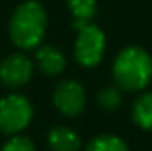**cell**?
<instances>
[{"label": "cell", "instance_id": "8fae6325", "mask_svg": "<svg viewBox=\"0 0 152 151\" xmlns=\"http://www.w3.org/2000/svg\"><path fill=\"white\" fill-rule=\"evenodd\" d=\"M97 105L106 110V112H113L122 105V89L118 85H104L97 96H96Z\"/></svg>", "mask_w": 152, "mask_h": 151}, {"label": "cell", "instance_id": "8992f818", "mask_svg": "<svg viewBox=\"0 0 152 151\" xmlns=\"http://www.w3.org/2000/svg\"><path fill=\"white\" fill-rule=\"evenodd\" d=\"M32 71L34 64L27 55L12 53L0 62V82L9 89H16L32 78Z\"/></svg>", "mask_w": 152, "mask_h": 151}, {"label": "cell", "instance_id": "3957f363", "mask_svg": "<svg viewBox=\"0 0 152 151\" xmlns=\"http://www.w3.org/2000/svg\"><path fill=\"white\" fill-rule=\"evenodd\" d=\"M34 115L32 103L23 94H9L0 100V132L18 135L23 132Z\"/></svg>", "mask_w": 152, "mask_h": 151}, {"label": "cell", "instance_id": "9c48e42d", "mask_svg": "<svg viewBox=\"0 0 152 151\" xmlns=\"http://www.w3.org/2000/svg\"><path fill=\"white\" fill-rule=\"evenodd\" d=\"M67 7L73 14L75 30H80V29L90 25L96 13H97L96 0H67Z\"/></svg>", "mask_w": 152, "mask_h": 151}, {"label": "cell", "instance_id": "52a82bcc", "mask_svg": "<svg viewBox=\"0 0 152 151\" xmlns=\"http://www.w3.org/2000/svg\"><path fill=\"white\" fill-rule=\"evenodd\" d=\"M36 62L46 76H57L66 70V55L51 44H39L36 50Z\"/></svg>", "mask_w": 152, "mask_h": 151}, {"label": "cell", "instance_id": "6da1fadb", "mask_svg": "<svg viewBox=\"0 0 152 151\" xmlns=\"http://www.w3.org/2000/svg\"><path fill=\"white\" fill-rule=\"evenodd\" d=\"M46 11L36 0L20 4L9 21V38L21 50H34L42 43L46 34Z\"/></svg>", "mask_w": 152, "mask_h": 151}, {"label": "cell", "instance_id": "4fadbf2b", "mask_svg": "<svg viewBox=\"0 0 152 151\" xmlns=\"http://www.w3.org/2000/svg\"><path fill=\"white\" fill-rule=\"evenodd\" d=\"M0 151H36V146L28 137L12 135V139H9Z\"/></svg>", "mask_w": 152, "mask_h": 151}, {"label": "cell", "instance_id": "277c9868", "mask_svg": "<svg viewBox=\"0 0 152 151\" xmlns=\"http://www.w3.org/2000/svg\"><path fill=\"white\" fill-rule=\"evenodd\" d=\"M76 43H75V59L78 64L85 68H94L103 61L104 48H106V38L103 30L90 23L80 30H76Z\"/></svg>", "mask_w": 152, "mask_h": 151}, {"label": "cell", "instance_id": "30bf717a", "mask_svg": "<svg viewBox=\"0 0 152 151\" xmlns=\"http://www.w3.org/2000/svg\"><path fill=\"white\" fill-rule=\"evenodd\" d=\"M133 121L142 128L152 132V93H145L142 94L134 103H133Z\"/></svg>", "mask_w": 152, "mask_h": 151}, {"label": "cell", "instance_id": "5b68a950", "mask_svg": "<svg viewBox=\"0 0 152 151\" xmlns=\"http://www.w3.org/2000/svg\"><path fill=\"white\" fill-rule=\"evenodd\" d=\"M87 94L80 82L76 80H62L53 93V105L57 110L67 117H76L85 109Z\"/></svg>", "mask_w": 152, "mask_h": 151}, {"label": "cell", "instance_id": "ba28073f", "mask_svg": "<svg viewBox=\"0 0 152 151\" xmlns=\"http://www.w3.org/2000/svg\"><path fill=\"white\" fill-rule=\"evenodd\" d=\"M48 146L51 151H78L81 141L75 130L67 126H53L48 132Z\"/></svg>", "mask_w": 152, "mask_h": 151}, {"label": "cell", "instance_id": "7c38bea8", "mask_svg": "<svg viewBox=\"0 0 152 151\" xmlns=\"http://www.w3.org/2000/svg\"><path fill=\"white\" fill-rule=\"evenodd\" d=\"M87 151H129V148L117 135H97L87 144Z\"/></svg>", "mask_w": 152, "mask_h": 151}, {"label": "cell", "instance_id": "7a4b0ae2", "mask_svg": "<svg viewBox=\"0 0 152 151\" xmlns=\"http://www.w3.org/2000/svg\"><path fill=\"white\" fill-rule=\"evenodd\" d=\"M113 80L122 91L134 93L152 80V57L140 46H127L113 61Z\"/></svg>", "mask_w": 152, "mask_h": 151}]
</instances>
